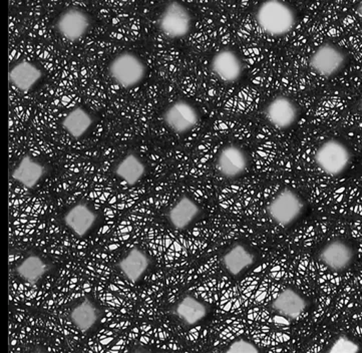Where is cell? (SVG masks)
Returning <instances> with one entry per match:
<instances>
[{"label": "cell", "instance_id": "cell-14", "mask_svg": "<svg viewBox=\"0 0 362 353\" xmlns=\"http://www.w3.org/2000/svg\"><path fill=\"white\" fill-rule=\"evenodd\" d=\"M272 306L282 316L294 320L305 312L308 302L300 293L288 288L279 293L273 301Z\"/></svg>", "mask_w": 362, "mask_h": 353}, {"label": "cell", "instance_id": "cell-28", "mask_svg": "<svg viewBox=\"0 0 362 353\" xmlns=\"http://www.w3.org/2000/svg\"><path fill=\"white\" fill-rule=\"evenodd\" d=\"M112 340V338H107V340L100 341V343H102V345H109V343L111 342Z\"/></svg>", "mask_w": 362, "mask_h": 353}, {"label": "cell", "instance_id": "cell-4", "mask_svg": "<svg viewBox=\"0 0 362 353\" xmlns=\"http://www.w3.org/2000/svg\"><path fill=\"white\" fill-rule=\"evenodd\" d=\"M192 16L184 4L171 1L165 6L158 21L159 30L163 35L171 40H179L189 35L192 28Z\"/></svg>", "mask_w": 362, "mask_h": 353}, {"label": "cell", "instance_id": "cell-13", "mask_svg": "<svg viewBox=\"0 0 362 353\" xmlns=\"http://www.w3.org/2000/svg\"><path fill=\"white\" fill-rule=\"evenodd\" d=\"M43 78L42 69L28 61L19 62L11 67L8 81L18 91L30 93L38 85Z\"/></svg>", "mask_w": 362, "mask_h": 353}, {"label": "cell", "instance_id": "cell-17", "mask_svg": "<svg viewBox=\"0 0 362 353\" xmlns=\"http://www.w3.org/2000/svg\"><path fill=\"white\" fill-rule=\"evenodd\" d=\"M93 117L88 110L76 107L62 120V128L74 139H80L92 128Z\"/></svg>", "mask_w": 362, "mask_h": 353}, {"label": "cell", "instance_id": "cell-5", "mask_svg": "<svg viewBox=\"0 0 362 353\" xmlns=\"http://www.w3.org/2000/svg\"><path fill=\"white\" fill-rule=\"evenodd\" d=\"M303 211V200L290 189H284L277 194L268 206V214L271 219L283 227L296 222Z\"/></svg>", "mask_w": 362, "mask_h": 353}, {"label": "cell", "instance_id": "cell-16", "mask_svg": "<svg viewBox=\"0 0 362 353\" xmlns=\"http://www.w3.org/2000/svg\"><path fill=\"white\" fill-rule=\"evenodd\" d=\"M45 174V167L30 156H25L19 162L18 167L13 172L16 181L23 184L26 188H33Z\"/></svg>", "mask_w": 362, "mask_h": 353}, {"label": "cell", "instance_id": "cell-23", "mask_svg": "<svg viewBox=\"0 0 362 353\" xmlns=\"http://www.w3.org/2000/svg\"><path fill=\"white\" fill-rule=\"evenodd\" d=\"M71 318L81 330L86 331L92 328L97 316H95V311L92 304L90 302H85V303L74 309L73 314H71Z\"/></svg>", "mask_w": 362, "mask_h": 353}, {"label": "cell", "instance_id": "cell-11", "mask_svg": "<svg viewBox=\"0 0 362 353\" xmlns=\"http://www.w3.org/2000/svg\"><path fill=\"white\" fill-rule=\"evenodd\" d=\"M320 258L326 267L335 272H340L351 265L354 251L347 242L337 240L329 242L321 249Z\"/></svg>", "mask_w": 362, "mask_h": 353}, {"label": "cell", "instance_id": "cell-20", "mask_svg": "<svg viewBox=\"0 0 362 353\" xmlns=\"http://www.w3.org/2000/svg\"><path fill=\"white\" fill-rule=\"evenodd\" d=\"M177 314L189 325L200 323L207 316V308L202 302L194 297L188 296L180 302L177 307Z\"/></svg>", "mask_w": 362, "mask_h": 353}, {"label": "cell", "instance_id": "cell-15", "mask_svg": "<svg viewBox=\"0 0 362 353\" xmlns=\"http://www.w3.org/2000/svg\"><path fill=\"white\" fill-rule=\"evenodd\" d=\"M256 256L245 245L236 244L223 257V263L228 272L233 276L241 275L255 263Z\"/></svg>", "mask_w": 362, "mask_h": 353}, {"label": "cell", "instance_id": "cell-21", "mask_svg": "<svg viewBox=\"0 0 362 353\" xmlns=\"http://www.w3.org/2000/svg\"><path fill=\"white\" fill-rule=\"evenodd\" d=\"M66 222L78 236H83L95 222V216L85 205H78L69 211L66 218Z\"/></svg>", "mask_w": 362, "mask_h": 353}, {"label": "cell", "instance_id": "cell-7", "mask_svg": "<svg viewBox=\"0 0 362 353\" xmlns=\"http://www.w3.org/2000/svg\"><path fill=\"white\" fill-rule=\"evenodd\" d=\"M92 25V19L83 9L71 7L66 9L57 21V30L59 35L69 42L81 40Z\"/></svg>", "mask_w": 362, "mask_h": 353}, {"label": "cell", "instance_id": "cell-1", "mask_svg": "<svg viewBox=\"0 0 362 353\" xmlns=\"http://www.w3.org/2000/svg\"><path fill=\"white\" fill-rule=\"evenodd\" d=\"M255 19L260 30L273 37L288 35L296 25L293 8L282 0H264L256 11Z\"/></svg>", "mask_w": 362, "mask_h": 353}, {"label": "cell", "instance_id": "cell-8", "mask_svg": "<svg viewBox=\"0 0 362 353\" xmlns=\"http://www.w3.org/2000/svg\"><path fill=\"white\" fill-rule=\"evenodd\" d=\"M196 108L186 100H178L168 107L164 112V121L168 127L177 134L188 133L195 128L199 122Z\"/></svg>", "mask_w": 362, "mask_h": 353}, {"label": "cell", "instance_id": "cell-25", "mask_svg": "<svg viewBox=\"0 0 362 353\" xmlns=\"http://www.w3.org/2000/svg\"><path fill=\"white\" fill-rule=\"evenodd\" d=\"M361 350V347L356 341L350 340L346 336H340L332 347L328 349L329 353H356Z\"/></svg>", "mask_w": 362, "mask_h": 353}, {"label": "cell", "instance_id": "cell-26", "mask_svg": "<svg viewBox=\"0 0 362 353\" xmlns=\"http://www.w3.org/2000/svg\"><path fill=\"white\" fill-rule=\"evenodd\" d=\"M228 353H258L259 349L250 341L238 340L234 341L227 349Z\"/></svg>", "mask_w": 362, "mask_h": 353}, {"label": "cell", "instance_id": "cell-27", "mask_svg": "<svg viewBox=\"0 0 362 353\" xmlns=\"http://www.w3.org/2000/svg\"><path fill=\"white\" fill-rule=\"evenodd\" d=\"M357 13H358L359 18L362 19V0L358 7H357Z\"/></svg>", "mask_w": 362, "mask_h": 353}, {"label": "cell", "instance_id": "cell-12", "mask_svg": "<svg viewBox=\"0 0 362 353\" xmlns=\"http://www.w3.org/2000/svg\"><path fill=\"white\" fill-rule=\"evenodd\" d=\"M217 168L222 176L235 179L243 175L248 168V157L239 146H225L218 155Z\"/></svg>", "mask_w": 362, "mask_h": 353}, {"label": "cell", "instance_id": "cell-2", "mask_svg": "<svg viewBox=\"0 0 362 353\" xmlns=\"http://www.w3.org/2000/svg\"><path fill=\"white\" fill-rule=\"evenodd\" d=\"M109 73L117 86L133 88L140 85L147 74V66L133 52H123L115 57L109 66Z\"/></svg>", "mask_w": 362, "mask_h": 353}, {"label": "cell", "instance_id": "cell-29", "mask_svg": "<svg viewBox=\"0 0 362 353\" xmlns=\"http://www.w3.org/2000/svg\"><path fill=\"white\" fill-rule=\"evenodd\" d=\"M361 112H362V100H361Z\"/></svg>", "mask_w": 362, "mask_h": 353}, {"label": "cell", "instance_id": "cell-22", "mask_svg": "<svg viewBox=\"0 0 362 353\" xmlns=\"http://www.w3.org/2000/svg\"><path fill=\"white\" fill-rule=\"evenodd\" d=\"M147 257L144 255L139 250L134 249L129 256L119 264V267L124 271L127 277L134 282L140 279L144 271L148 267Z\"/></svg>", "mask_w": 362, "mask_h": 353}, {"label": "cell", "instance_id": "cell-9", "mask_svg": "<svg viewBox=\"0 0 362 353\" xmlns=\"http://www.w3.org/2000/svg\"><path fill=\"white\" fill-rule=\"evenodd\" d=\"M211 69L223 83H233L241 78L243 64L233 50H222L213 57Z\"/></svg>", "mask_w": 362, "mask_h": 353}, {"label": "cell", "instance_id": "cell-24", "mask_svg": "<svg viewBox=\"0 0 362 353\" xmlns=\"http://www.w3.org/2000/svg\"><path fill=\"white\" fill-rule=\"evenodd\" d=\"M45 265L37 257H30L26 259L21 267H18L19 273L25 279L33 281L37 280L45 272Z\"/></svg>", "mask_w": 362, "mask_h": 353}, {"label": "cell", "instance_id": "cell-10", "mask_svg": "<svg viewBox=\"0 0 362 353\" xmlns=\"http://www.w3.org/2000/svg\"><path fill=\"white\" fill-rule=\"evenodd\" d=\"M265 117L269 124L279 129H289L298 117V110L290 98L279 96L273 98L265 109Z\"/></svg>", "mask_w": 362, "mask_h": 353}, {"label": "cell", "instance_id": "cell-3", "mask_svg": "<svg viewBox=\"0 0 362 353\" xmlns=\"http://www.w3.org/2000/svg\"><path fill=\"white\" fill-rule=\"evenodd\" d=\"M316 165L328 176L344 174L351 163L349 146L338 140H328L321 144L314 156Z\"/></svg>", "mask_w": 362, "mask_h": 353}, {"label": "cell", "instance_id": "cell-19", "mask_svg": "<svg viewBox=\"0 0 362 353\" xmlns=\"http://www.w3.org/2000/svg\"><path fill=\"white\" fill-rule=\"evenodd\" d=\"M146 167L135 154H129L117 165L116 174L129 186H134L145 175Z\"/></svg>", "mask_w": 362, "mask_h": 353}, {"label": "cell", "instance_id": "cell-18", "mask_svg": "<svg viewBox=\"0 0 362 353\" xmlns=\"http://www.w3.org/2000/svg\"><path fill=\"white\" fill-rule=\"evenodd\" d=\"M200 212V208L189 197H183L172 209L169 219L177 229H185L196 219Z\"/></svg>", "mask_w": 362, "mask_h": 353}, {"label": "cell", "instance_id": "cell-6", "mask_svg": "<svg viewBox=\"0 0 362 353\" xmlns=\"http://www.w3.org/2000/svg\"><path fill=\"white\" fill-rule=\"evenodd\" d=\"M346 59V55L337 45L325 43L313 52L309 66L323 78H332L344 69Z\"/></svg>", "mask_w": 362, "mask_h": 353}]
</instances>
